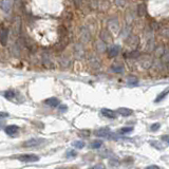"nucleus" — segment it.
I'll use <instances>...</instances> for the list:
<instances>
[{"mask_svg":"<svg viewBox=\"0 0 169 169\" xmlns=\"http://www.w3.org/2000/svg\"><path fill=\"white\" fill-rule=\"evenodd\" d=\"M46 142L45 138H30V140L25 141L23 143V147H37L42 145Z\"/></svg>","mask_w":169,"mask_h":169,"instance_id":"obj_1","label":"nucleus"},{"mask_svg":"<svg viewBox=\"0 0 169 169\" xmlns=\"http://www.w3.org/2000/svg\"><path fill=\"white\" fill-rule=\"evenodd\" d=\"M18 160L22 163H34L39 161V156L35 154H22V156H18Z\"/></svg>","mask_w":169,"mask_h":169,"instance_id":"obj_2","label":"nucleus"},{"mask_svg":"<svg viewBox=\"0 0 169 169\" xmlns=\"http://www.w3.org/2000/svg\"><path fill=\"white\" fill-rule=\"evenodd\" d=\"M126 43L128 47L132 48V49H135V48L138 46V43H140V38H138V36H136V35H130L127 37Z\"/></svg>","mask_w":169,"mask_h":169,"instance_id":"obj_3","label":"nucleus"},{"mask_svg":"<svg viewBox=\"0 0 169 169\" xmlns=\"http://www.w3.org/2000/svg\"><path fill=\"white\" fill-rule=\"evenodd\" d=\"M111 133V130L108 127H104V128H99V129L95 130L94 131V134L96 136H99V138H105V136H108Z\"/></svg>","mask_w":169,"mask_h":169,"instance_id":"obj_4","label":"nucleus"},{"mask_svg":"<svg viewBox=\"0 0 169 169\" xmlns=\"http://www.w3.org/2000/svg\"><path fill=\"white\" fill-rule=\"evenodd\" d=\"M80 38H82V40L84 42L90 41V39H91V35H90V32L87 28L82 27V29H80Z\"/></svg>","mask_w":169,"mask_h":169,"instance_id":"obj_5","label":"nucleus"},{"mask_svg":"<svg viewBox=\"0 0 169 169\" xmlns=\"http://www.w3.org/2000/svg\"><path fill=\"white\" fill-rule=\"evenodd\" d=\"M100 39L104 40L106 43H111L112 42L111 33H110L109 31H107V30H102V31L100 32Z\"/></svg>","mask_w":169,"mask_h":169,"instance_id":"obj_6","label":"nucleus"},{"mask_svg":"<svg viewBox=\"0 0 169 169\" xmlns=\"http://www.w3.org/2000/svg\"><path fill=\"white\" fill-rule=\"evenodd\" d=\"M18 130H19V127L16 126V125H10V126H7L4 128L5 133H7V135H10V136L15 135V134L18 132Z\"/></svg>","mask_w":169,"mask_h":169,"instance_id":"obj_7","label":"nucleus"},{"mask_svg":"<svg viewBox=\"0 0 169 169\" xmlns=\"http://www.w3.org/2000/svg\"><path fill=\"white\" fill-rule=\"evenodd\" d=\"M102 114L105 117L110 118V120H115L116 118V112L112 111V110H110V109H107V108L102 109Z\"/></svg>","mask_w":169,"mask_h":169,"instance_id":"obj_8","label":"nucleus"},{"mask_svg":"<svg viewBox=\"0 0 169 169\" xmlns=\"http://www.w3.org/2000/svg\"><path fill=\"white\" fill-rule=\"evenodd\" d=\"M120 52V46L114 45L108 50V56H109V57H115V56L118 55Z\"/></svg>","mask_w":169,"mask_h":169,"instance_id":"obj_9","label":"nucleus"},{"mask_svg":"<svg viewBox=\"0 0 169 169\" xmlns=\"http://www.w3.org/2000/svg\"><path fill=\"white\" fill-rule=\"evenodd\" d=\"M108 27L110 28L112 33H116L118 32L120 30V25H118V21L116 19H111L109 20V22H108Z\"/></svg>","mask_w":169,"mask_h":169,"instance_id":"obj_10","label":"nucleus"},{"mask_svg":"<svg viewBox=\"0 0 169 169\" xmlns=\"http://www.w3.org/2000/svg\"><path fill=\"white\" fill-rule=\"evenodd\" d=\"M140 62H141V66H142L144 69H149V68L151 67V65H152L151 58H150L148 55L145 56V57H143L142 60H141Z\"/></svg>","mask_w":169,"mask_h":169,"instance_id":"obj_11","label":"nucleus"},{"mask_svg":"<svg viewBox=\"0 0 169 169\" xmlns=\"http://www.w3.org/2000/svg\"><path fill=\"white\" fill-rule=\"evenodd\" d=\"M89 62H90V65L92 66V68H93V69H99V68H100V61L95 55L90 56V57H89Z\"/></svg>","mask_w":169,"mask_h":169,"instance_id":"obj_12","label":"nucleus"},{"mask_svg":"<svg viewBox=\"0 0 169 169\" xmlns=\"http://www.w3.org/2000/svg\"><path fill=\"white\" fill-rule=\"evenodd\" d=\"M107 43L104 41V40H98L97 42H96V51L98 52V53H104V52H106V50H107Z\"/></svg>","mask_w":169,"mask_h":169,"instance_id":"obj_13","label":"nucleus"},{"mask_svg":"<svg viewBox=\"0 0 169 169\" xmlns=\"http://www.w3.org/2000/svg\"><path fill=\"white\" fill-rule=\"evenodd\" d=\"M45 104L48 105V106H50V107L55 108V107H57V106H59L60 102L56 97H50L45 100Z\"/></svg>","mask_w":169,"mask_h":169,"instance_id":"obj_14","label":"nucleus"},{"mask_svg":"<svg viewBox=\"0 0 169 169\" xmlns=\"http://www.w3.org/2000/svg\"><path fill=\"white\" fill-rule=\"evenodd\" d=\"M11 5H12L11 0H0V7L4 12H7V13L11 9Z\"/></svg>","mask_w":169,"mask_h":169,"instance_id":"obj_15","label":"nucleus"},{"mask_svg":"<svg viewBox=\"0 0 169 169\" xmlns=\"http://www.w3.org/2000/svg\"><path fill=\"white\" fill-rule=\"evenodd\" d=\"M117 113L120 114L122 116H125V117H126V116L131 115V114H132V110L129 109V108L123 107V108H120V109H117Z\"/></svg>","mask_w":169,"mask_h":169,"instance_id":"obj_16","label":"nucleus"},{"mask_svg":"<svg viewBox=\"0 0 169 169\" xmlns=\"http://www.w3.org/2000/svg\"><path fill=\"white\" fill-rule=\"evenodd\" d=\"M153 52H154V56H156V57L161 58L163 54H164V52H165V47L162 45L159 46V47H156V49H154Z\"/></svg>","mask_w":169,"mask_h":169,"instance_id":"obj_17","label":"nucleus"},{"mask_svg":"<svg viewBox=\"0 0 169 169\" xmlns=\"http://www.w3.org/2000/svg\"><path fill=\"white\" fill-rule=\"evenodd\" d=\"M154 49H156V48H154V39L153 38H150L146 46V51L148 52V53H151V52L154 51Z\"/></svg>","mask_w":169,"mask_h":169,"instance_id":"obj_18","label":"nucleus"},{"mask_svg":"<svg viewBox=\"0 0 169 169\" xmlns=\"http://www.w3.org/2000/svg\"><path fill=\"white\" fill-rule=\"evenodd\" d=\"M168 93H169V88H167L166 90H164V91L161 92V93L159 94L158 97H156V100H154V102H160L161 100H163L165 97H166L167 94H168Z\"/></svg>","mask_w":169,"mask_h":169,"instance_id":"obj_19","label":"nucleus"},{"mask_svg":"<svg viewBox=\"0 0 169 169\" xmlns=\"http://www.w3.org/2000/svg\"><path fill=\"white\" fill-rule=\"evenodd\" d=\"M161 61H162V64H166V65L169 64V50H165L164 54L161 57Z\"/></svg>","mask_w":169,"mask_h":169,"instance_id":"obj_20","label":"nucleus"},{"mask_svg":"<svg viewBox=\"0 0 169 169\" xmlns=\"http://www.w3.org/2000/svg\"><path fill=\"white\" fill-rule=\"evenodd\" d=\"M76 55H77L78 58H82L84 55V49L82 45L76 46Z\"/></svg>","mask_w":169,"mask_h":169,"instance_id":"obj_21","label":"nucleus"},{"mask_svg":"<svg viewBox=\"0 0 169 169\" xmlns=\"http://www.w3.org/2000/svg\"><path fill=\"white\" fill-rule=\"evenodd\" d=\"M138 16H141V17H143V16H145V14H146V5L145 4H138Z\"/></svg>","mask_w":169,"mask_h":169,"instance_id":"obj_22","label":"nucleus"},{"mask_svg":"<svg viewBox=\"0 0 169 169\" xmlns=\"http://www.w3.org/2000/svg\"><path fill=\"white\" fill-rule=\"evenodd\" d=\"M126 56H127V57L131 58V59H133V58H138V57H140V56H141V53L138 51V50H133V51L129 52V53L127 54Z\"/></svg>","mask_w":169,"mask_h":169,"instance_id":"obj_23","label":"nucleus"},{"mask_svg":"<svg viewBox=\"0 0 169 169\" xmlns=\"http://www.w3.org/2000/svg\"><path fill=\"white\" fill-rule=\"evenodd\" d=\"M3 95H4V97L7 98V99L12 100V99H13V98L16 96V93L13 91V90H10V91H5Z\"/></svg>","mask_w":169,"mask_h":169,"instance_id":"obj_24","label":"nucleus"},{"mask_svg":"<svg viewBox=\"0 0 169 169\" xmlns=\"http://www.w3.org/2000/svg\"><path fill=\"white\" fill-rule=\"evenodd\" d=\"M111 70L113 72H115V73H123L124 72V68L120 65H113L111 67Z\"/></svg>","mask_w":169,"mask_h":169,"instance_id":"obj_25","label":"nucleus"},{"mask_svg":"<svg viewBox=\"0 0 169 169\" xmlns=\"http://www.w3.org/2000/svg\"><path fill=\"white\" fill-rule=\"evenodd\" d=\"M127 82L129 84H131V86H136L138 82V77H135V76H129L128 79H127Z\"/></svg>","mask_w":169,"mask_h":169,"instance_id":"obj_26","label":"nucleus"},{"mask_svg":"<svg viewBox=\"0 0 169 169\" xmlns=\"http://www.w3.org/2000/svg\"><path fill=\"white\" fill-rule=\"evenodd\" d=\"M102 145V141H94V142L91 143V148H93V149H97V148H100Z\"/></svg>","mask_w":169,"mask_h":169,"instance_id":"obj_27","label":"nucleus"},{"mask_svg":"<svg viewBox=\"0 0 169 169\" xmlns=\"http://www.w3.org/2000/svg\"><path fill=\"white\" fill-rule=\"evenodd\" d=\"M72 145H73V147L77 148V149H82L84 147V143L82 142V141H76V142H74Z\"/></svg>","mask_w":169,"mask_h":169,"instance_id":"obj_28","label":"nucleus"},{"mask_svg":"<svg viewBox=\"0 0 169 169\" xmlns=\"http://www.w3.org/2000/svg\"><path fill=\"white\" fill-rule=\"evenodd\" d=\"M90 7H91L92 10H96L99 7V2H98V0H91L90 1Z\"/></svg>","mask_w":169,"mask_h":169,"instance_id":"obj_29","label":"nucleus"},{"mask_svg":"<svg viewBox=\"0 0 169 169\" xmlns=\"http://www.w3.org/2000/svg\"><path fill=\"white\" fill-rule=\"evenodd\" d=\"M133 131V128L132 127H125V128H122L120 129V133L122 134H127V133H130V132Z\"/></svg>","mask_w":169,"mask_h":169,"instance_id":"obj_30","label":"nucleus"},{"mask_svg":"<svg viewBox=\"0 0 169 169\" xmlns=\"http://www.w3.org/2000/svg\"><path fill=\"white\" fill-rule=\"evenodd\" d=\"M77 156V153H76V151H74V150H68L67 153H66V158H75V156Z\"/></svg>","mask_w":169,"mask_h":169,"instance_id":"obj_31","label":"nucleus"},{"mask_svg":"<svg viewBox=\"0 0 169 169\" xmlns=\"http://www.w3.org/2000/svg\"><path fill=\"white\" fill-rule=\"evenodd\" d=\"M129 33H130V28L126 27L124 30H123V32H122V34H120V35H122L123 37H128V36H129Z\"/></svg>","mask_w":169,"mask_h":169,"instance_id":"obj_32","label":"nucleus"},{"mask_svg":"<svg viewBox=\"0 0 169 169\" xmlns=\"http://www.w3.org/2000/svg\"><path fill=\"white\" fill-rule=\"evenodd\" d=\"M161 34H162L163 37L169 38V29H166V28H164V29L161 31Z\"/></svg>","mask_w":169,"mask_h":169,"instance_id":"obj_33","label":"nucleus"},{"mask_svg":"<svg viewBox=\"0 0 169 169\" xmlns=\"http://www.w3.org/2000/svg\"><path fill=\"white\" fill-rule=\"evenodd\" d=\"M109 164H110V166H111V167H115V166H118L120 162H118L117 159H111Z\"/></svg>","mask_w":169,"mask_h":169,"instance_id":"obj_34","label":"nucleus"},{"mask_svg":"<svg viewBox=\"0 0 169 169\" xmlns=\"http://www.w3.org/2000/svg\"><path fill=\"white\" fill-rule=\"evenodd\" d=\"M160 127H161V125L159 124V123H156V124H153L151 126L150 130H151V131H158V130L160 129Z\"/></svg>","mask_w":169,"mask_h":169,"instance_id":"obj_35","label":"nucleus"},{"mask_svg":"<svg viewBox=\"0 0 169 169\" xmlns=\"http://www.w3.org/2000/svg\"><path fill=\"white\" fill-rule=\"evenodd\" d=\"M7 31H3L2 35H1V42H2V45H5L7 43Z\"/></svg>","mask_w":169,"mask_h":169,"instance_id":"obj_36","label":"nucleus"},{"mask_svg":"<svg viewBox=\"0 0 169 169\" xmlns=\"http://www.w3.org/2000/svg\"><path fill=\"white\" fill-rule=\"evenodd\" d=\"M115 3L117 7H124L126 4V0H115Z\"/></svg>","mask_w":169,"mask_h":169,"instance_id":"obj_37","label":"nucleus"},{"mask_svg":"<svg viewBox=\"0 0 169 169\" xmlns=\"http://www.w3.org/2000/svg\"><path fill=\"white\" fill-rule=\"evenodd\" d=\"M151 29L154 30V31H158V30H160V27H159V25L156 22H152L151 23Z\"/></svg>","mask_w":169,"mask_h":169,"instance_id":"obj_38","label":"nucleus"},{"mask_svg":"<svg viewBox=\"0 0 169 169\" xmlns=\"http://www.w3.org/2000/svg\"><path fill=\"white\" fill-rule=\"evenodd\" d=\"M58 109H59L60 112H66L68 110V107L66 106V105H61V106H59V108H58Z\"/></svg>","mask_w":169,"mask_h":169,"instance_id":"obj_39","label":"nucleus"},{"mask_svg":"<svg viewBox=\"0 0 169 169\" xmlns=\"http://www.w3.org/2000/svg\"><path fill=\"white\" fill-rule=\"evenodd\" d=\"M151 145L153 147H156V148H158V149H162L163 148L162 146H159V145H160V143L159 142H151Z\"/></svg>","mask_w":169,"mask_h":169,"instance_id":"obj_40","label":"nucleus"},{"mask_svg":"<svg viewBox=\"0 0 169 169\" xmlns=\"http://www.w3.org/2000/svg\"><path fill=\"white\" fill-rule=\"evenodd\" d=\"M7 116H9V113L0 111V118H5V117H7Z\"/></svg>","mask_w":169,"mask_h":169,"instance_id":"obj_41","label":"nucleus"},{"mask_svg":"<svg viewBox=\"0 0 169 169\" xmlns=\"http://www.w3.org/2000/svg\"><path fill=\"white\" fill-rule=\"evenodd\" d=\"M147 168H148V169H154V168H156V169H159L160 167H159L158 165H150V166H148Z\"/></svg>","mask_w":169,"mask_h":169,"instance_id":"obj_42","label":"nucleus"},{"mask_svg":"<svg viewBox=\"0 0 169 169\" xmlns=\"http://www.w3.org/2000/svg\"><path fill=\"white\" fill-rule=\"evenodd\" d=\"M162 138H163V140H164V141H166V142L169 144V135H164Z\"/></svg>","mask_w":169,"mask_h":169,"instance_id":"obj_43","label":"nucleus"},{"mask_svg":"<svg viewBox=\"0 0 169 169\" xmlns=\"http://www.w3.org/2000/svg\"><path fill=\"white\" fill-rule=\"evenodd\" d=\"M104 165H95V166H93L94 169H97V168H104Z\"/></svg>","mask_w":169,"mask_h":169,"instance_id":"obj_44","label":"nucleus"},{"mask_svg":"<svg viewBox=\"0 0 169 169\" xmlns=\"http://www.w3.org/2000/svg\"><path fill=\"white\" fill-rule=\"evenodd\" d=\"M3 127H4V123L0 122V129H1V128H3Z\"/></svg>","mask_w":169,"mask_h":169,"instance_id":"obj_45","label":"nucleus"}]
</instances>
